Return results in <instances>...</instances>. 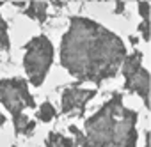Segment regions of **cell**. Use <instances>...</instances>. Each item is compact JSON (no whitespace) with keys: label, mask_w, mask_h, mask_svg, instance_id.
Wrapping results in <instances>:
<instances>
[{"label":"cell","mask_w":151,"mask_h":147,"mask_svg":"<svg viewBox=\"0 0 151 147\" xmlns=\"http://www.w3.org/2000/svg\"><path fill=\"white\" fill-rule=\"evenodd\" d=\"M124 57L123 41L87 18H73L69 30L62 37L60 64L80 82L100 85L103 80L116 76Z\"/></svg>","instance_id":"cell-1"},{"label":"cell","mask_w":151,"mask_h":147,"mask_svg":"<svg viewBox=\"0 0 151 147\" xmlns=\"http://www.w3.org/2000/svg\"><path fill=\"white\" fill-rule=\"evenodd\" d=\"M137 112L123 106V96L114 94L91 119L86 121L89 147H135Z\"/></svg>","instance_id":"cell-2"},{"label":"cell","mask_w":151,"mask_h":147,"mask_svg":"<svg viewBox=\"0 0 151 147\" xmlns=\"http://www.w3.org/2000/svg\"><path fill=\"white\" fill-rule=\"evenodd\" d=\"M53 59V46L48 37L37 36L27 44V53H25V71L30 78V83L34 87H39L46 76V73L52 66Z\"/></svg>","instance_id":"cell-3"},{"label":"cell","mask_w":151,"mask_h":147,"mask_svg":"<svg viewBox=\"0 0 151 147\" xmlns=\"http://www.w3.org/2000/svg\"><path fill=\"white\" fill-rule=\"evenodd\" d=\"M0 101L13 113H20L23 108H34L36 101L29 92L23 78H7L0 82Z\"/></svg>","instance_id":"cell-4"},{"label":"cell","mask_w":151,"mask_h":147,"mask_svg":"<svg viewBox=\"0 0 151 147\" xmlns=\"http://www.w3.org/2000/svg\"><path fill=\"white\" fill-rule=\"evenodd\" d=\"M96 94V91H87V89H78L75 87H68L62 92V101H60V110L62 113L69 115V117H80L84 113L86 103L89 99H93Z\"/></svg>","instance_id":"cell-5"},{"label":"cell","mask_w":151,"mask_h":147,"mask_svg":"<svg viewBox=\"0 0 151 147\" xmlns=\"http://www.w3.org/2000/svg\"><path fill=\"white\" fill-rule=\"evenodd\" d=\"M128 91H135L146 103V106L149 108V73L140 67V71L137 73V75L132 78V82L126 85Z\"/></svg>","instance_id":"cell-6"},{"label":"cell","mask_w":151,"mask_h":147,"mask_svg":"<svg viewBox=\"0 0 151 147\" xmlns=\"http://www.w3.org/2000/svg\"><path fill=\"white\" fill-rule=\"evenodd\" d=\"M142 67V53L133 51L130 57H124L123 60V76H124V87L132 82V78L137 75Z\"/></svg>","instance_id":"cell-7"},{"label":"cell","mask_w":151,"mask_h":147,"mask_svg":"<svg viewBox=\"0 0 151 147\" xmlns=\"http://www.w3.org/2000/svg\"><path fill=\"white\" fill-rule=\"evenodd\" d=\"M14 129H16V135H32L36 129V122L20 112L14 115Z\"/></svg>","instance_id":"cell-8"},{"label":"cell","mask_w":151,"mask_h":147,"mask_svg":"<svg viewBox=\"0 0 151 147\" xmlns=\"http://www.w3.org/2000/svg\"><path fill=\"white\" fill-rule=\"evenodd\" d=\"M45 9H46V2L37 0V2H32V6H30V9H29V14H30V18H36V20L43 21L45 16H46Z\"/></svg>","instance_id":"cell-9"},{"label":"cell","mask_w":151,"mask_h":147,"mask_svg":"<svg viewBox=\"0 0 151 147\" xmlns=\"http://www.w3.org/2000/svg\"><path fill=\"white\" fill-rule=\"evenodd\" d=\"M37 117H39V121H43V122H48V121H52L53 117H55V108L52 106V103H43L41 105V108H39V112H37Z\"/></svg>","instance_id":"cell-10"},{"label":"cell","mask_w":151,"mask_h":147,"mask_svg":"<svg viewBox=\"0 0 151 147\" xmlns=\"http://www.w3.org/2000/svg\"><path fill=\"white\" fill-rule=\"evenodd\" d=\"M46 147H62V135L50 133L46 138Z\"/></svg>","instance_id":"cell-11"},{"label":"cell","mask_w":151,"mask_h":147,"mask_svg":"<svg viewBox=\"0 0 151 147\" xmlns=\"http://www.w3.org/2000/svg\"><path fill=\"white\" fill-rule=\"evenodd\" d=\"M140 32H142L144 39H146V41H149V23H147V21H144V23L140 25Z\"/></svg>","instance_id":"cell-12"},{"label":"cell","mask_w":151,"mask_h":147,"mask_svg":"<svg viewBox=\"0 0 151 147\" xmlns=\"http://www.w3.org/2000/svg\"><path fill=\"white\" fill-rule=\"evenodd\" d=\"M147 13H149V6H147L146 0H142V2H140V14L146 18V16H147Z\"/></svg>","instance_id":"cell-13"},{"label":"cell","mask_w":151,"mask_h":147,"mask_svg":"<svg viewBox=\"0 0 151 147\" xmlns=\"http://www.w3.org/2000/svg\"><path fill=\"white\" fill-rule=\"evenodd\" d=\"M62 147H78V145H75V142H71L69 138L62 136Z\"/></svg>","instance_id":"cell-14"},{"label":"cell","mask_w":151,"mask_h":147,"mask_svg":"<svg viewBox=\"0 0 151 147\" xmlns=\"http://www.w3.org/2000/svg\"><path fill=\"white\" fill-rule=\"evenodd\" d=\"M4 124H6V117L0 113V126H4Z\"/></svg>","instance_id":"cell-15"}]
</instances>
